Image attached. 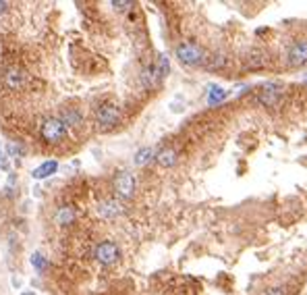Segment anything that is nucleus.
Returning a JSON list of instances; mask_svg holds the SVG:
<instances>
[{
	"label": "nucleus",
	"instance_id": "nucleus-1",
	"mask_svg": "<svg viewBox=\"0 0 307 295\" xmlns=\"http://www.w3.org/2000/svg\"><path fill=\"white\" fill-rule=\"evenodd\" d=\"M67 125L56 119V116H50V119H46L42 123V129H40V135L46 144H61V141L67 137Z\"/></svg>",
	"mask_w": 307,
	"mask_h": 295
},
{
	"label": "nucleus",
	"instance_id": "nucleus-2",
	"mask_svg": "<svg viewBox=\"0 0 307 295\" xmlns=\"http://www.w3.org/2000/svg\"><path fill=\"white\" fill-rule=\"evenodd\" d=\"M174 54H176V58H179V63H183L187 67H197V65H202L206 61V52L199 48L197 44H191V42L179 44Z\"/></svg>",
	"mask_w": 307,
	"mask_h": 295
},
{
	"label": "nucleus",
	"instance_id": "nucleus-3",
	"mask_svg": "<svg viewBox=\"0 0 307 295\" xmlns=\"http://www.w3.org/2000/svg\"><path fill=\"white\" fill-rule=\"evenodd\" d=\"M121 121V110L114 104H102L96 112V123L100 129H112Z\"/></svg>",
	"mask_w": 307,
	"mask_h": 295
},
{
	"label": "nucleus",
	"instance_id": "nucleus-4",
	"mask_svg": "<svg viewBox=\"0 0 307 295\" xmlns=\"http://www.w3.org/2000/svg\"><path fill=\"white\" fill-rule=\"evenodd\" d=\"M93 258L100 262V264H114L119 260V247H116L112 241H102L96 250H93Z\"/></svg>",
	"mask_w": 307,
	"mask_h": 295
},
{
	"label": "nucleus",
	"instance_id": "nucleus-5",
	"mask_svg": "<svg viewBox=\"0 0 307 295\" xmlns=\"http://www.w3.org/2000/svg\"><path fill=\"white\" fill-rule=\"evenodd\" d=\"M287 63L291 67H303L307 63V40L295 42L287 52Z\"/></svg>",
	"mask_w": 307,
	"mask_h": 295
},
{
	"label": "nucleus",
	"instance_id": "nucleus-6",
	"mask_svg": "<svg viewBox=\"0 0 307 295\" xmlns=\"http://www.w3.org/2000/svg\"><path fill=\"white\" fill-rule=\"evenodd\" d=\"M114 190L121 197H131L135 192V177L131 173L123 171L119 177L114 179Z\"/></svg>",
	"mask_w": 307,
	"mask_h": 295
},
{
	"label": "nucleus",
	"instance_id": "nucleus-7",
	"mask_svg": "<svg viewBox=\"0 0 307 295\" xmlns=\"http://www.w3.org/2000/svg\"><path fill=\"white\" fill-rule=\"evenodd\" d=\"M4 84L8 90H21L23 84H25V73H23L21 69H8L4 73Z\"/></svg>",
	"mask_w": 307,
	"mask_h": 295
},
{
	"label": "nucleus",
	"instance_id": "nucleus-8",
	"mask_svg": "<svg viewBox=\"0 0 307 295\" xmlns=\"http://www.w3.org/2000/svg\"><path fill=\"white\" fill-rule=\"evenodd\" d=\"M58 171V162L56 160H46V162H42L38 169H35L33 173H31V177L33 179H46V177H50V175H54Z\"/></svg>",
	"mask_w": 307,
	"mask_h": 295
},
{
	"label": "nucleus",
	"instance_id": "nucleus-9",
	"mask_svg": "<svg viewBox=\"0 0 307 295\" xmlns=\"http://www.w3.org/2000/svg\"><path fill=\"white\" fill-rule=\"evenodd\" d=\"M98 210H100V214H102L104 218H114L116 214H121V212H123L121 204L116 202V199H106V202L100 204Z\"/></svg>",
	"mask_w": 307,
	"mask_h": 295
},
{
	"label": "nucleus",
	"instance_id": "nucleus-10",
	"mask_svg": "<svg viewBox=\"0 0 307 295\" xmlns=\"http://www.w3.org/2000/svg\"><path fill=\"white\" fill-rule=\"evenodd\" d=\"M156 160H158L160 167H164V169L174 167V162H176V152H174V148H162V150L158 152Z\"/></svg>",
	"mask_w": 307,
	"mask_h": 295
},
{
	"label": "nucleus",
	"instance_id": "nucleus-11",
	"mask_svg": "<svg viewBox=\"0 0 307 295\" xmlns=\"http://www.w3.org/2000/svg\"><path fill=\"white\" fill-rule=\"evenodd\" d=\"M154 67H156V71H158L160 79H164V77L168 75V71H170V63H168V56H166V54H160V56H158V61L154 63Z\"/></svg>",
	"mask_w": 307,
	"mask_h": 295
},
{
	"label": "nucleus",
	"instance_id": "nucleus-12",
	"mask_svg": "<svg viewBox=\"0 0 307 295\" xmlns=\"http://www.w3.org/2000/svg\"><path fill=\"white\" fill-rule=\"evenodd\" d=\"M224 98H227V92H224L222 88H218V86H212L210 88V92H208V104H218V102H222Z\"/></svg>",
	"mask_w": 307,
	"mask_h": 295
},
{
	"label": "nucleus",
	"instance_id": "nucleus-13",
	"mask_svg": "<svg viewBox=\"0 0 307 295\" xmlns=\"http://www.w3.org/2000/svg\"><path fill=\"white\" fill-rule=\"evenodd\" d=\"M152 158H154V150L152 148H141L135 154V164H137V167H146Z\"/></svg>",
	"mask_w": 307,
	"mask_h": 295
},
{
	"label": "nucleus",
	"instance_id": "nucleus-14",
	"mask_svg": "<svg viewBox=\"0 0 307 295\" xmlns=\"http://www.w3.org/2000/svg\"><path fill=\"white\" fill-rule=\"evenodd\" d=\"M276 100H278V90L268 88V90H264V94H259V102L266 104V106H274Z\"/></svg>",
	"mask_w": 307,
	"mask_h": 295
},
{
	"label": "nucleus",
	"instance_id": "nucleus-15",
	"mask_svg": "<svg viewBox=\"0 0 307 295\" xmlns=\"http://www.w3.org/2000/svg\"><path fill=\"white\" fill-rule=\"evenodd\" d=\"M61 121H63L65 125H79V123H81V114L75 112V110H63Z\"/></svg>",
	"mask_w": 307,
	"mask_h": 295
},
{
	"label": "nucleus",
	"instance_id": "nucleus-16",
	"mask_svg": "<svg viewBox=\"0 0 307 295\" xmlns=\"http://www.w3.org/2000/svg\"><path fill=\"white\" fill-rule=\"evenodd\" d=\"M31 266L38 270V273H44L46 266H48V262H46V258H44L40 252H35V254L31 256Z\"/></svg>",
	"mask_w": 307,
	"mask_h": 295
},
{
	"label": "nucleus",
	"instance_id": "nucleus-17",
	"mask_svg": "<svg viewBox=\"0 0 307 295\" xmlns=\"http://www.w3.org/2000/svg\"><path fill=\"white\" fill-rule=\"evenodd\" d=\"M75 218V214H73V210L71 208H63L61 212H58V216H56V222L58 225H69L71 220Z\"/></svg>",
	"mask_w": 307,
	"mask_h": 295
},
{
	"label": "nucleus",
	"instance_id": "nucleus-18",
	"mask_svg": "<svg viewBox=\"0 0 307 295\" xmlns=\"http://www.w3.org/2000/svg\"><path fill=\"white\" fill-rule=\"evenodd\" d=\"M266 295H289V289L285 285H278V287H272V289H268Z\"/></svg>",
	"mask_w": 307,
	"mask_h": 295
},
{
	"label": "nucleus",
	"instance_id": "nucleus-19",
	"mask_svg": "<svg viewBox=\"0 0 307 295\" xmlns=\"http://www.w3.org/2000/svg\"><path fill=\"white\" fill-rule=\"evenodd\" d=\"M10 156H23V146L21 144H8Z\"/></svg>",
	"mask_w": 307,
	"mask_h": 295
},
{
	"label": "nucleus",
	"instance_id": "nucleus-20",
	"mask_svg": "<svg viewBox=\"0 0 307 295\" xmlns=\"http://www.w3.org/2000/svg\"><path fill=\"white\" fill-rule=\"evenodd\" d=\"M114 8H119V10H127L129 6H133V2H112Z\"/></svg>",
	"mask_w": 307,
	"mask_h": 295
},
{
	"label": "nucleus",
	"instance_id": "nucleus-21",
	"mask_svg": "<svg viewBox=\"0 0 307 295\" xmlns=\"http://www.w3.org/2000/svg\"><path fill=\"white\" fill-rule=\"evenodd\" d=\"M6 6H8L6 2H0V15H2V13H4V10H6Z\"/></svg>",
	"mask_w": 307,
	"mask_h": 295
},
{
	"label": "nucleus",
	"instance_id": "nucleus-22",
	"mask_svg": "<svg viewBox=\"0 0 307 295\" xmlns=\"http://www.w3.org/2000/svg\"><path fill=\"white\" fill-rule=\"evenodd\" d=\"M0 162H6V156H4V152L0 150Z\"/></svg>",
	"mask_w": 307,
	"mask_h": 295
},
{
	"label": "nucleus",
	"instance_id": "nucleus-23",
	"mask_svg": "<svg viewBox=\"0 0 307 295\" xmlns=\"http://www.w3.org/2000/svg\"><path fill=\"white\" fill-rule=\"evenodd\" d=\"M23 295H33V293H23Z\"/></svg>",
	"mask_w": 307,
	"mask_h": 295
}]
</instances>
